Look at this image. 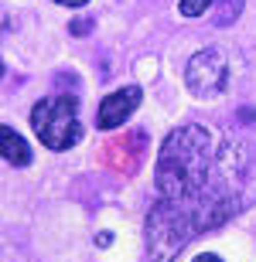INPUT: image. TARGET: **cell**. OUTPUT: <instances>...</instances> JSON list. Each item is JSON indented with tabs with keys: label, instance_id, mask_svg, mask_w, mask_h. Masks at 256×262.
I'll return each instance as SVG.
<instances>
[{
	"label": "cell",
	"instance_id": "1",
	"mask_svg": "<svg viewBox=\"0 0 256 262\" xmlns=\"http://www.w3.org/2000/svg\"><path fill=\"white\" fill-rule=\"evenodd\" d=\"M246 174V146L236 136L208 126H181L157 154V194L188 214L195 232L229 222L243 208L239 184Z\"/></svg>",
	"mask_w": 256,
	"mask_h": 262
},
{
	"label": "cell",
	"instance_id": "2",
	"mask_svg": "<svg viewBox=\"0 0 256 262\" xmlns=\"http://www.w3.org/2000/svg\"><path fill=\"white\" fill-rule=\"evenodd\" d=\"M31 126L38 133V140L48 150H69L79 143L82 126H79V102L72 96H55L41 99L31 109Z\"/></svg>",
	"mask_w": 256,
	"mask_h": 262
},
{
	"label": "cell",
	"instance_id": "3",
	"mask_svg": "<svg viewBox=\"0 0 256 262\" xmlns=\"http://www.w3.org/2000/svg\"><path fill=\"white\" fill-rule=\"evenodd\" d=\"M185 82L198 99L222 96L229 85V61L219 48H202L195 51L185 65Z\"/></svg>",
	"mask_w": 256,
	"mask_h": 262
},
{
	"label": "cell",
	"instance_id": "4",
	"mask_svg": "<svg viewBox=\"0 0 256 262\" xmlns=\"http://www.w3.org/2000/svg\"><path fill=\"white\" fill-rule=\"evenodd\" d=\"M140 106V89L130 85V89H120V92H113V96L103 99V106H99L96 113V126L99 129H116L123 126L130 116H133V109Z\"/></svg>",
	"mask_w": 256,
	"mask_h": 262
},
{
	"label": "cell",
	"instance_id": "5",
	"mask_svg": "<svg viewBox=\"0 0 256 262\" xmlns=\"http://www.w3.org/2000/svg\"><path fill=\"white\" fill-rule=\"evenodd\" d=\"M0 143H4V160H7V164H14V167H28L31 164V150L17 136V129L4 126L0 129Z\"/></svg>",
	"mask_w": 256,
	"mask_h": 262
},
{
	"label": "cell",
	"instance_id": "6",
	"mask_svg": "<svg viewBox=\"0 0 256 262\" xmlns=\"http://www.w3.org/2000/svg\"><path fill=\"white\" fill-rule=\"evenodd\" d=\"M243 4H246V0H215V24L219 28H229V24L239 17Z\"/></svg>",
	"mask_w": 256,
	"mask_h": 262
},
{
	"label": "cell",
	"instance_id": "7",
	"mask_svg": "<svg viewBox=\"0 0 256 262\" xmlns=\"http://www.w3.org/2000/svg\"><path fill=\"white\" fill-rule=\"evenodd\" d=\"M215 0H178V10L185 14V17H198V14H205Z\"/></svg>",
	"mask_w": 256,
	"mask_h": 262
},
{
	"label": "cell",
	"instance_id": "8",
	"mask_svg": "<svg viewBox=\"0 0 256 262\" xmlns=\"http://www.w3.org/2000/svg\"><path fill=\"white\" fill-rule=\"evenodd\" d=\"M89 31H92V20H89V17L72 20V34H79V38H82V34H89Z\"/></svg>",
	"mask_w": 256,
	"mask_h": 262
},
{
	"label": "cell",
	"instance_id": "9",
	"mask_svg": "<svg viewBox=\"0 0 256 262\" xmlns=\"http://www.w3.org/2000/svg\"><path fill=\"white\" fill-rule=\"evenodd\" d=\"M195 262H222L219 255H212V252H202V255H195Z\"/></svg>",
	"mask_w": 256,
	"mask_h": 262
},
{
	"label": "cell",
	"instance_id": "10",
	"mask_svg": "<svg viewBox=\"0 0 256 262\" xmlns=\"http://www.w3.org/2000/svg\"><path fill=\"white\" fill-rule=\"evenodd\" d=\"M55 4H65V7H82L86 0H55Z\"/></svg>",
	"mask_w": 256,
	"mask_h": 262
}]
</instances>
